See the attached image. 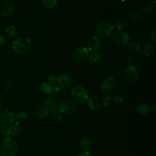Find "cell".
<instances>
[{"label":"cell","mask_w":156,"mask_h":156,"mask_svg":"<svg viewBox=\"0 0 156 156\" xmlns=\"http://www.w3.org/2000/svg\"><path fill=\"white\" fill-rule=\"evenodd\" d=\"M71 96L74 101L78 103L85 102L89 98L88 93L86 89L80 86H76L72 88Z\"/></svg>","instance_id":"3"},{"label":"cell","mask_w":156,"mask_h":156,"mask_svg":"<svg viewBox=\"0 0 156 156\" xmlns=\"http://www.w3.org/2000/svg\"><path fill=\"white\" fill-rule=\"evenodd\" d=\"M129 48L133 52H138L140 49V46L136 42H131L129 44Z\"/></svg>","instance_id":"32"},{"label":"cell","mask_w":156,"mask_h":156,"mask_svg":"<svg viewBox=\"0 0 156 156\" xmlns=\"http://www.w3.org/2000/svg\"><path fill=\"white\" fill-rule=\"evenodd\" d=\"M4 1H10L12 0H4Z\"/></svg>","instance_id":"42"},{"label":"cell","mask_w":156,"mask_h":156,"mask_svg":"<svg viewBox=\"0 0 156 156\" xmlns=\"http://www.w3.org/2000/svg\"><path fill=\"white\" fill-rule=\"evenodd\" d=\"M151 38L153 42H156V35H155V28H154L151 33Z\"/></svg>","instance_id":"36"},{"label":"cell","mask_w":156,"mask_h":156,"mask_svg":"<svg viewBox=\"0 0 156 156\" xmlns=\"http://www.w3.org/2000/svg\"><path fill=\"white\" fill-rule=\"evenodd\" d=\"M79 146L85 151H89L92 146V141L88 137L82 138L79 141Z\"/></svg>","instance_id":"18"},{"label":"cell","mask_w":156,"mask_h":156,"mask_svg":"<svg viewBox=\"0 0 156 156\" xmlns=\"http://www.w3.org/2000/svg\"><path fill=\"white\" fill-rule=\"evenodd\" d=\"M5 41V38L3 36L0 35V45H2L3 44H4Z\"/></svg>","instance_id":"38"},{"label":"cell","mask_w":156,"mask_h":156,"mask_svg":"<svg viewBox=\"0 0 156 156\" xmlns=\"http://www.w3.org/2000/svg\"><path fill=\"white\" fill-rule=\"evenodd\" d=\"M124 76L127 82L131 83H134L138 78L137 69L133 66H129L125 69L124 71Z\"/></svg>","instance_id":"8"},{"label":"cell","mask_w":156,"mask_h":156,"mask_svg":"<svg viewBox=\"0 0 156 156\" xmlns=\"http://www.w3.org/2000/svg\"><path fill=\"white\" fill-rule=\"evenodd\" d=\"M44 107L48 112V113H55L58 109V106L56 102H52V101H45L43 105Z\"/></svg>","instance_id":"17"},{"label":"cell","mask_w":156,"mask_h":156,"mask_svg":"<svg viewBox=\"0 0 156 156\" xmlns=\"http://www.w3.org/2000/svg\"><path fill=\"white\" fill-rule=\"evenodd\" d=\"M102 101L105 107L110 106L112 102V99L110 96L107 93H104L102 95Z\"/></svg>","instance_id":"26"},{"label":"cell","mask_w":156,"mask_h":156,"mask_svg":"<svg viewBox=\"0 0 156 156\" xmlns=\"http://www.w3.org/2000/svg\"><path fill=\"white\" fill-rule=\"evenodd\" d=\"M113 41L120 46H126L129 41V35L122 30H116L112 34Z\"/></svg>","instance_id":"7"},{"label":"cell","mask_w":156,"mask_h":156,"mask_svg":"<svg viewBox=\"0 0 156 156\" xmlns=\"http://www.w3.org/2000/svg\"><path fill=\"white\" fill-rule=\"evenodd\" d=\"M15 120V115L13 113L7 109L0 110V122L2 124H11Z\"/></svg>","instance_id":"10"},{"label":"cell","mask_w":156,"mask_h":156,"mask_svg":"<svg viewBox=\"0 0 156 156\" xmlns=\"http://www.w3.org/2000/svg\"><path fill=\"white\" fill-rule=\"evenodd\" d=\"M52 88H53V91H58L60 90V88L57 85H55V86L53 87Z\"/></svg>","instance_id":"39"},{"label":"cell","mask_w":156,"mask_h":156,"mask_svg":"<svg viewBox=\"0 0 156 156\" xmlns=\"http://www.w3.org/2000/svg\"><path fill=\"white\" fill-rule=\"evenodd\" d=\"M31 47V40L27 37H18L12 43L13 50L19 54L27 53L30 51Z\"/></svg>","instance_id":"1"},{"label":"cell","mask_w":156,"mask_h":156,"mask_svg":"<svg viewBox=\"0 0 156 156\" xmlns=\"http://www.w3.org/2000/svg\"><path fill=\"white\" fill-rule=\"evenodd\" d=\"M129 17L130 20H132L133 21H135V20L138 19V15L135 12H131L129 15Z\"/></svg>","instance_id":"35"},{"label":"cell","mask_w":156,"mask_h":156,"mask_svg":"<svg viewBox=\"0 0 156 156\" xmlns=\"http://www.w3.org/2000/svg\"><path fill=\"white\" fill-rule=\"evenodd\" d=\"M0 134L5 138H10L11 133L9 129V127L7 125L2 124L0 126Z\"/></svg>","instance_id":"20"},{"label":"cell","mask_w":156,"mask_h":156,"mask_svg":"<svg viewBox=\"0 0 156 156\" xmlns=\"http://www.w3.org/2000/svg\"><path fill=\"white\" fill-rule=\"evenodd\" d=\"M2 105H3V100H2V98L0 96V110H1Z\"/></svg>","instance_id":"40"},{"label":"cell","mask_w":156,"mask_h":156,"mask_svg":"<svg viewBox=\"0 0 156 156\" xmlns=\"http://www.w3.org/2000/svg\"><path fill=\"white\" fill-rule=\"evenodd\" d=\"M58 100V94L55 92H52L49 94H48L47 96L46 97V100L45 101H52L56 102Z\"/></svg>","instance_id":"31"},{"label":"cell","mask_w":156,"mask_h":156,"mask_svg":"<svg viewBox=\"0 0 156 156\" xmlns=\"http://www.w3.org/2000/svg\"><path fill=\"white\" fill-rule=\"evenodd\" d=\"M136 111L140 114H147L150 111V107L146 104H141L136 107Z\"/></svg>","instance_id":"22"},{"label":"cell","mask_w":156,"mask_h":156,"mask_svg":"<svg viewBox=\"0 0 156 156\" xmlns=\"http://www.w3.org/2000/svg\"><path fill=\"white\" fill-rule=\"evenodd\" d=\"M43 5L48 9H52L55 7L57 4V0H42Z\"/></svg>","instance_id":"27"},{"label":"cell","mask_w":156,"mask_h":156,"mask_svg":"<svg viewBox=\"0 0 156 156\" xmlns=\"http://www.w3.org/2000/svg\"><path fill=\"white\" fill-rule=\"evenodd\" d=\"M41 90L46 94H49L53 91V88L46 82H43L40 85Z\"/></svg>","instance_id":"25"},{"label":"cell","mask_w":156,"mask_h":156,"mask_svg":"<svg viewBox=\"0 0 156 156\" xmlns=\"http://www.w3.org/2000/svg\"><path fill=\"white\" fill-rule=\"evenodd\" d=\"M116 87V82L115 79L112 77H108L105 78L101 85L102 90L108 93L114 90Z\"/></svg>","instance_id":"11"},{"label":"cell","mask_w":156,"mask_h":156,"mask_svg":"<svg viewBox=\"0 0 156 156\" xmlns=\"http://www.w3.org/2000/svg\"><path fill=\"white\" fill-rule=\"evenodd\" d=\"M62 119V113L60 112H58L55 113L54 116V121L55 122H59Z\"/></svg>","instance_id":"33"},{"label":"cell","mask_w":156,"mask_h":156,"mask_svg":"<svg viewBox=\"0 0 156 156\" xmlns=\"http://www.w3.org/2000/svg\"><path fill=\"white\" fill-rule=\"evenodd\" d=\"M127 26V23L125 20H118L116 21L114 24L113 25V29H116V30H122L126 29Z\"/></svg>","instance_id":"21"},{"label":"cell","mask_w":156,"mask_h":156,"mask_svg":"<svg viewBox=\"0 0 156 156\" xmlns=\"http://www.w3.org/2000/svg\"><path fill=\"white\" fill-rule=\"evenodd\" d=\"M78 156H93L91 155V154L90 152H89L88 151H82L79 155Z\"/></svg>","instance_id":"37"},{"label":"cell","mask_w":156,"mask_h":156,"mask_svg":"<svg viewBox=\"0 0 156 156\" xmlns=\"http://www.w3.org/2000/svg\"><path fill=\"white\" fill-rule=\"evenodd\" d=\"M89 53L90 52L86 47L79 46L74 50L73 53V57L76 63L79 64H82L88 60Z\"/></svg>","instance_id":"5"},{"label":"cell","mask_w":156,"mask_h":156,"mask_svg":"<svg viewBox=\"0 0 156 156\" xmlns=\"http://www.w3.org/2000/svg\"><path fill=\"white\" fill-rule=\"evenodd\" d=\"M107 1H108L109 2H115V1H116L117 0H107Z\"/></svg>","instance_id":"41"},{"label":"cell","mask_w":156,"mask_h":156,"mask_svg":"<svg viewBox=\"0 0 156 156\" xmlns=\"http://www.w3.org/2000/svg\"><path fill=\"white\" fill-rule=\"evenodd\" d=\"M13 6L11 3L7 2L2 6L1 13L4 17H9L13 13Z\"/></svg>","instance_id":"15"},{"label":"cell","mask_w":156,"mask_h":156,"mask_svg":"<svg viewBox=\"0 0 156 156\" xmlns=\"http://www.w3.org/2000/svg\"><path fill=\"white\" fill-rule=\"evenodd\" d=\"M154 2H155V0H154Z\"/></svg>","instance_id":"43"},{"label":"cell","mask_w":156,"mask_h":156,"mask_svg":"<svg viewBox=\"0 0 156 156\" xmlns=\"http://www.w3.org/2000/svg\"><path fill=\"white\" fill-rule=\"evenodd\" d=\"M154 51V46L151 42L146 43L143 47V53L146 55H151Z\"/></svg>","instance_id":"19"},{"label":"cell","mask_w":156,"mask_h":156,"mask_svg":"<svg viewBox=\"0 0 156 156\" xmlns=\"http://www.w3.org/2000/svg\"><path fill=\"white\" fill-rule=\"evenodd\" d=\"M9 129L11 135H18L20 134L22 131V125L20 122L18 121H13L10 124L9 126Z\"/></svg>","instance_id":"14"},{"label":"cell","mask_w":156,"mask_h":156,"mask_svg":"<svg viewBox=\"0 0 156 156\" xmlns=\"http://www.w3.org/2000/svg\"><path fill=\"white\" fill-rule=\"evenodd\" d=\"M76 103L71 99L66 98L63 99L60 103L58 109L62 114L73 113L76 109Z\"/></svg>","instance_id":"6"},{"label":"cell","mask_w":156,"mask_h":156,"mask_svg":"<svg viewBox=\"0 0 156 156\" xmlns=\"http://www.w3.org/2000/svg\"><path fill=\"white\" fill-rule=\"evenodd\" d=\"M71 83V78L68 74H62L57 78V85L60 88L68 87Z\"/></svg>","instance_id":"12"},{"label":"cell","mask_w":156,"mask_h":156,"mask_svg":"<svg viewBox=\"0 0 156 156\" xmlns=\"http://www.w3.org/2000/svg\"><path fill=\"white\" fill-rule=\"evenodd\" d=\"M87 105L90 110L93 111H96L101 107V102L98 98L95 96L89 97L87 100Z\"/></svg>","instance_id":"13"},{"label":"cell","mask_w":156,"mask_h":156,"mask_svg":"<svg viewBox=\"0 0 156 156\" xmlns=\"http://www.w3.org/2000/svg\"><path fill=\"white\" fill-rule=\"evenodd\" d=\"M154 9V4L152 2H148L143 5L142 10L144 13H150L152 12Z\"/></svg>","instance_id":"30"},{"label":"cell","mask_w":156,"mask_h":156,"mask_svg":"<svg viewBox=\"0 0 156 156\" xmlns=\"http://www.w3.org/2000/svg\"><path fill=\"white\" fill-rule=\"evenodd\" d=\"M3 156H4V155H3Z\"/></svg>","instance_id":"44"},{"label":"cell","mask_w":156,"mask_h":156,"mask_svg":"<svg viewBox=\"0 0 156 156\" xmlns=\"http://www.w3.org/2000/svg\"><path fill=\"white\" fill-rule=\"evenodd\" d=\"M96 32L102 38H107L112 35L113 28V26L107 21H100L96 26Z\"/></svg>","instance_id":"4"},{"label":"cell","mask_w":156,"mask_h":156,"mask_svg":"<svg viewBox=\"0 0 156 156\" xmlns=\"http://www.w3.org/2000/svg\"><path fill=\"white\" fill-rule=\"evenodd\" d=\"M101 46V41L99 37L96 35L90 36L86 44V48L89 52L98 51Z\"/></svg>","instance_id":"9"},{"label":"cell","mask_w":156,"mask_h":156,"mask_svg":"<svg viewBox=\"0 0 156 156\" xmlns=\"http://www.w3.org/2000/svg\"><path fill=\"white\" fill-rule=\"evenodd\" d=\"M113 101L116 104H120L124 101V98L121 96H116L114 97V98L113 99Z\"/></svg>","instance_id":"34"},{"label":"cell","mask_w":156,"mask_h":156,"mask_svg":"<svg viewBox=\"0 0 156 156\" xmlns=\"http://www.w3.org/2000/svg\"><path fill=\"white\" fill-rule=\"evenodd\" d=\"M6 34L10 38H13L18 35L17 30L14 26H9L6 29Z\"/></svg>","instance_id":"23"},{"label":"cell","mask_w":156,"mask_h":156,"mask_svg":"<svg viewBox=\"0 0 156 156\" xmlns=\"http://www.w3.org/2000/svg\"><path fill=\"white\" fill-rule=\"evenodd\" d=\"M46 80H47V83L52 87L57 85V78L54 74H51L48 76L46 78Z\"/></svg>","instance_id":"29"},{"label":"cell","mask_w":156,"mask_h":156,"mask_svg":"<svg viewBox=\"0 0 156 156\" xmlns=\"http://www.w3.org/2000/svg\"><path fill=\"white\" fill-rule=\"evenodd\" d=\"M37 115L40 118H44L47 117L49 115L48 112L46 111L44 106H40L38 108Z\"/></svg>","instance_id":"28"},{"label":"cell","mask_w":156,"mask_h":156,"mask_svg":"<svg viewBox=\"0 0 156 156\" xmlns=\"http://www.w3.org/2000/svg\"><path fill=\"white\" fill-rule=\"evenodd\" d=\"M18 151V145L15 140L9 138L2 142L1 151L4 156H15Z\"/></svg>","instance_id":"2"},{"label":"cell","mask_w":156,"mask_h":156,"mask_svg":"<svg viewBox=\"0 0 156 156\" xmlns=\"http://www.w3.org/2000/svg\"><path fill=\"white\" fill-rule=\"evenodd\" d=\"M88 62L91 64H99L101 62V56L98 51L90 52Z\"/></svg>","instance_id":"16"},{"label":"cell","mask_w":156,"mask_h":156,"mask_svg":"<svg viewBox=\"0 0 156 156\" xmlns=\"http://www.w3.org/2000/svg\"><path fill=\"white\" fill-rule=\"evenodd\" d=\"M28 119V115L24 112H20L15 116V119L19 122H24Z\"/></svg>","instance_id":"24"}]
</instances>
